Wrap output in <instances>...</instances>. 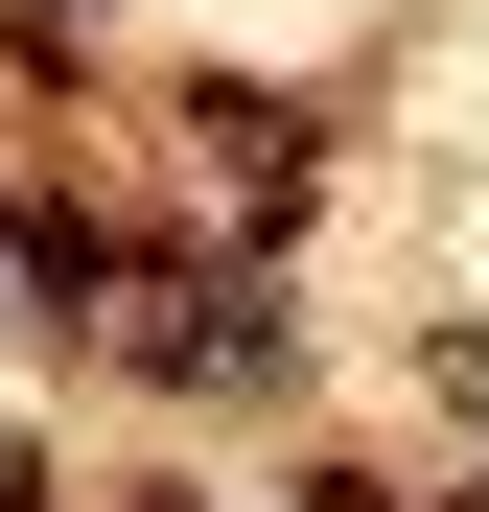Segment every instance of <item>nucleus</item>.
<instances>
[{"label":"nucleus","mask_w":489,"mask_h":512,"mask_svg":"<svg viewBox=\"0 0 489 512\" xmlns=\"http://www.w3.org/2000/svg\"><path fill=\"white\" fill-rule=\"evenodd\" d=\"M187 140H210L233 210H303V94H257V70H233V94H187Z\"/></svg>","instance_id":"1"},{"label":"nucleus","mask_w":489,"mask_h":512,"mask_svg":"<svg viewBox=\"0 0 489 512\" xmlns=\"http://www.w3.org/2000/svg\"><path fill=\"white\" fill-rule=\"evenodd\" d=\"M24 489H47V466H24V443H0V512H24Z\"/></svg>","instance_id":"2"},{"label":"nucleus","mask_w":489,"mask_h":512,"mask_svg":"<svg viewBox=\"0 0 489 512\" xmlns=\"http://www.w3.org/2000/svg\"><path fill=\"white\" fill-rule=\"evenodd\" d=\"M24 24H94V0H24Z\"/></svg>","instance_id":"3"}]
</instances>
